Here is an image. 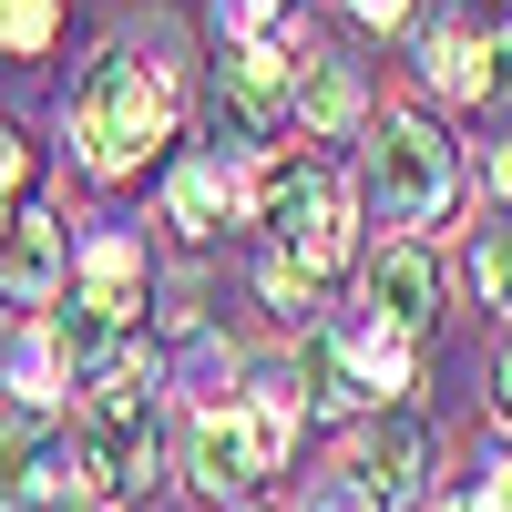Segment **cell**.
Returning a JSON list of instances; mask_svg holds the SVG:
<instances>
[{"label":"cell","mask_w":512,"mask_h":512,"mask_svg":"<svg viewBox=\"0 0 512 512\" xmlns=\"http://www.w3.org/2000/svg\"><path fill=\"white\" fill-rule=\"evenodd\" d=\"M175 123H185V82H175V62H164V31H154V41H103V52L72 72L62 134H72V164H82V175L123 185L144 154L175 144Z\"/></svg>","instance_id":"cell-1"},{"label":"cell","mask_w":512,"mask_h":512,"mask_svg":"<svg viewBox=\"0 0 512 512\" xmlns=\"http://www.w3.org/2000/svg\"><path fill=\"white\" fill-rule=\"evenodd\" d=\"M297 420H308V390H297L287 369H246V390H226V369L205 379V400H195V482L216 492V502H246L267 472H287V451H297Z\"/></svg>","instance_id":"cell-2"},{"label":"cell","mask_w":512,"mask_h":512,"mask_svg":"<svg viewBox=\"0 0 512 512\" xmlns=\"http://www.w3.org/2000/svg\"><path fill=\"white\" fill-rule=\"evenodd\" d=\"M277 123H297V52L267 31H246L216 52V93H205V134L226 164H256L277 144Z\"/></svg>","instance_id":"cell-3"},{"label":"cell","mask_w":512,"mask_h":512,"mask_svg":"<svg viewBox=\"0 0 512 512\" xmlns=\"http://www.w3.org/2000/svg\"><path fill=\"white\" fill-rule=\"evenodd\" d=\"M451 195H461V154L441 144V123L431 113H379V134H369V205H379V226H441Z\"/></svg>","instance_id":"cell-4"},{"label":"cell","mask_w":512,"mask_h":512,"mask_svg":"<svg viewBox=\"0 0 512 512\" xmlns=\"http://www.w3.org/2000/svg\"><path fill=\"white\" fill-rule=\"evenodd\" d=\"M390 390H410V328H390V318H328L318 338H308V410H369V400H390Z\"/></svg>","instance_id":"cell-5"},{"label":"cell","mask_w":512,"mask_h":512,"mask_svg":"<svg viewBox=\"0 0 512 512\" xmlns=\"http://www.w3.org/2000/svg\"><path fill=\"white\" fill-rule=\"evenodd\" d=\"M82 441L52 410H0V512H82Z\"/></svg>","instance_id":"cell-6"},{"label":"cell","mask_w":512,"mask_h":512,"mask_svg":"<svg viewBox=\"0 0 512 512\" xmlns=\"http://www.w3.org/2000/svg\"><path fill=\"white\" fill-rule=\"evenodd\" d=\"M164 472V420L154 400H82V482L93 502H134Z\"/></svg>","instance_id":"cell-7"},{"label":"cell","mask_w":512,"mask_h":512,"mask_svg":"<svg viewBox=\"0 0 512 512\" xmlns=\"http://www.w3.org/2000/svg\"><path fill=\"white\" fill-rule=\"evenodd\" d=\"M420 72H431V93H441V103H502V93H512L502 21L441 11V21H431V41H420Z\"/></svg>","instance_id":"cell-8"},{"label":"cell","mask_w":512,"mask_h":512,"mask_svg":"<svg viewBox=\"0 0 512 512\" xmlns=\"http://www.w3.org/2000/svg\"><path fill=\"white\" fill-rule=\"evenodd\" d=\"M349 482L379 502V512H400L431 492V431H420L410 410H369L359 431H349Z\"/></svg>","instance_id":"cell-9"},{"label":"cell","mask_w":512,"mask_h":512,"mask_svg":"<svg viewBox=\"0 0 512 512\" xmlns=\"http://www.w3.org/2000/svg\"><path fill=\"white\" fill-rule=\"evenodd\" d=\"M62 267H72L62 216H52V205H21V216L0 226V297H11V308H52V297H62Z\"/></svg>","instance_id":"cell-10"},{"label":"cell","mask_w":512,"mask_h":512,"mask_svg":"<svg viewBox=\"0 0 512 512\" xmlns=\"http://www.w3.org/2000/svg\"><path fill=\"white\" fill-rule=\"evenodd\" d=\"M72 297L82 308H103L113 328H134L144 318V297H154V267H144V246L134 236H82V256H72Z\"/></svg>","instance_id":"cell-11"},{"label":"cell","mask_w":512,"mask_h":512,"mask_svg":"<svg viewBox=\"0 0 512 512\" xmlns=\"http://www.w3.org/2000/svg\"><path fill=\"white\" fill-rule=\"evenodd\" d=\"M369 308L390 318V328H431L441 318V256L420 246V236H390V246H369Z\"/></svg>","instance_id":"cell-12"},{"label":"cell","mask_w":512,"mask_h":512,"mask_svg":"<svg viewBox=\"0 0 512 512\" xmlns=\"http://www.w3.org/2000/svg\"><path fill=\"white\" fill-rule=\"evenodd\" d=\"M236 205H246V185H236L226 154H185L175 175H164V226H175L185 246H205V236L236 216Z\"/></svg>","instance_id":"cell-13"},{"label":"cell","mask_w":512,"mask_h":512,"mask_svg":"<svg viewBox=\"0 0 512 512\" xmlns=\"http://www.w3.org/2000/svg\"><path fill=\"white\" fill-rule=\"evenodd\" d=\"M369 113V82L349 52H297V123H308V144L349 134V123Z\"/></svg>","instance_id":"cell-14"},{"label":"cell","mask_w":512,"mask_h":512,"mask_svg":"<svg viewBox=\"0 0 512 512\" xmlns=\"http://www.w3.org/2000/svg\"><path fill=\"white\" fill-rule=\"evenodd\" d=\"M62 0H0V62H52Z\"/></svg>","instance_id":"cell-15"},{"label":"cell","mask_w":512,"mask_h":512,"mask_svg":"<svg viewBox=\"0 0 512 512\" xmlns=\"http://www.w3.org/2000/svg\"><path fill=\"white\" fill-rule=\"evenodd\" d=\"M461 277H472V308H502L512 318V216H492L472 236V267H461Z\"/></svg>","instance_id":"cell-16"},{"label":"cell","mask_w":512,"mask_h":512,"mask_svg":"<svg viewBox=\"0 0 512 512\" xmlns=\"http://www.w3.org/2000/svg\"><path fill=\"white\" fill-rule=\"evenodd\" d=\"M31 195H41V144L21 134V123H0V226H11Z\"/></svg>","instance_id":"cell-17"},{"label":"cell","mask_w":512,"mask_h":512,"mask_svg":"<svg viewBox=\"0 0 512 512\" xmlns=\"http://www.w3.org/2000/svg\"><path fill=\"white\" fill-rule=\"evenodd\" d=\"M441 512H512V461H492V472H482L472 492H451Z\"/></svg>","instance_id":"cell-18"},{"label":"cell","mask_w":512,"mask_h":512,"mask_svg":"<svg viewBox=\"0 0 512 512\" xmlns=\"http://www.w3.org/2000/svg\"><path fill=\"white\" fill-rule=\"evenodd\" d=\"M308 512H379V502H369L349 472H338V482H318V492H308Z\"/></svg>","instance_id":"cell-19"},{"label":"cell","mask_w":512,"mask_h":512,"mask_svg":"<svg viewBox=\"0 0 512 512\" xmlns=\"http://www.w3.org/2000/svg\"><path fill=\"white\" fill-rule=\"evenodd\" d=\"M287 11V0H226V41H246V31H267Z\"/></svg>","instance_id":"cell-20"},{"label":"cell","mask_w":512,"mask_h":512,"mask_svg":"<svg viewBox=\"0 0 512 512\" xmlns=\"http://www.w3.org/2000/svg\"><path fill=\"white\" fill-rule=\"evenodd\" d=\"M482 195H492V216H512V144H492V164H482Z\"/></svg>","instance_id":"cell-21"},{"label":"cell","mask_w":512,"mask_h":512,"mask_svg":"<svg viewBox=\"0 0 512 512\" xmlns=\"http://www.w3.org/2000/svg\"><path fill=\"white\" fill-rule=\"evenodd\" d=\"M492 420L512 431V359H502V379H492Z\"/></svg>","instance_id":"cell-22"},{"label":"cell","mask_w":512,"mask_h":512,"mask_svg":"<svg viewBox=\"0 0 512 512\" xmlns=\"http://www.w3.org/2000/svg\"><path fill=\"white\" fill-rule=\"evenodd\" d=\"M349 11H359V21H400L410 0H349Z\"/></svg>","instance_id":"cell-23"},{"label":"cell","mask_w":512,"mask_h":512,"mask_svg":"<svg viewBox=\"0 0 512 512\" xmlns=\"http://www.w3.org/2000/svg\"><path fill=\"white\" fill-rule=\"evenodd\" d=\"M502 52H512V21H502Z\"/></svg>","instance_id":"cell-24"},{"label":"cell","mask_w":512,"mask_h":512,"mask_svg":"<svg viewBox=\"0 0 512 512\" xmlns=\"http://www.w3.org/2000/svg\"><path fill=\"white\" fill-rule=\"evenodd\" d=\"M226 512H256V502H226Z\"/></svg>","instance_id":"cell-25"}]
</instances>
